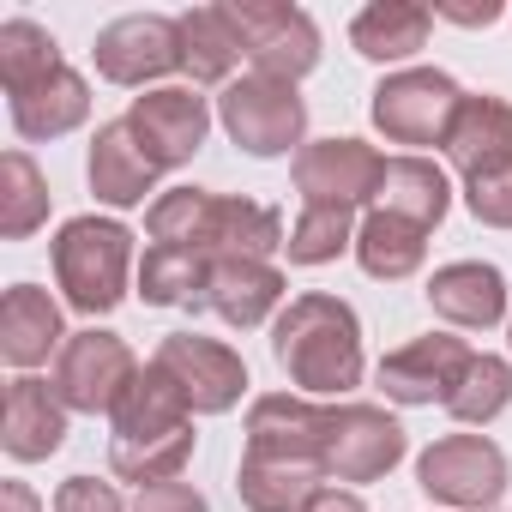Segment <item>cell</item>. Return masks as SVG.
Here are the masks:
<instances>
[{
	"label": "cell",
	"instance_id": "obj_10",
	"mask_svg": "<svg viewBox=\"0 0 512 512\" xmlns=\"http://www.w3.org/2000/svg\"><path fill=\"white\" fill-rule=\"evenodd\" d=\"M151 362L187 392V404H193L199 416H223V410H235L241 392H247V368H241V356H235L229 344H217V338H199V332H175V338H163Z\"/></svg>",
	"mask_w": 512,
	"mask_h": 512
},
{
	"label": "cell",
	"instance_id": "obj_28",
	"mask_svg": "<svg viewBox=\"0 0 512 512\" xmlns=\"http://www.w3.org/2000/svg\"><path fill=\"white\" fill-rule=\"evenodd\" d=\"M422 253H428V229L404 223V217H386V211H368L362 229H356V260L368 278L380 284H398L422 266Z\"/></svg>",
	"mask_w": 512,
	"mask_h": 512
},
{
	"label": "cell",
	"instance_id": "obj_29",
	"mask_svg": "<svg viewBox=\"0 0 512 512\" xmlns=\"http://www.w3.org/2000/svg\"><path fill=\"white\" fill-rule=\"evenodd\" d=\"M145 229H151V241H163V247H187V253H205V260H211L217 193H205V187H169V193L151 199Z\"/></svg>",
	"mask_w": 512,
	"mask_h": 512
},
{
	"label": "cell",
	"instance_id": "obj_38",
	"mask_svg": "<svg viewBox=\"0 0 512 512\" xmlns=\"http://www.w3.org/2000/svg\"><path fill=\"white\" fill-rule=\"evenodd\" d=\"M302 512H368V506H362V500H356L350 488H320V494H314V500H308Z\"/></svg>",
	"mask_w": 512,
	"mask_h": 512
},
{
	"label": "cell",
	"instance_id": "obj_39",
	"mask_svg": "<svg viewBox=\"0 0 512 512\" xmlns=\"http://www.w3.org/2000/svg\"><path fill=\"white\" fill-rule=\"evenodd\" d=\"M0 512H43L25 482H0Z\"/></svg>",
	"mask_w": 512,
	"mask_h": 512
},
{
	"label": "cell",
	"instance_id": "obj_33",
	"mask_svg": "<svg viewBox=\"0 0 512 512\" xmlns=\"http://www.w3.org/2000/svg\"><path fill=\"white\" fill-rule=\"evenodd\" d=\"M506 404H512V362H500V356H476V362L464 368L458 392L446 398V410H452L458 422H470V428L494 422Z\"/></svg>",
	"mask_w": 512,
	"mask_h": 512
},
{
	"label": "cell",
	"instance_id": "obj_5",
	"mask_svg": "<svg viewBox=\"0 0 512 512\" xmlns=\"http://www.w3.org/2000/svg\"><path fill=\"white\" fill-rule=\"evenodd\" d=\"M458 109H464V91L434 67H404L374 85V127L392 145H446Z\"/></svg>",
	"mask_w": 512,
	"mask_h": 512
},
{
	"label": "cell",
	"instance_id": "obj_15",
	"mask_svg": "<svg viewBox=\"0 0 512 512\" xmlns=\"http://www.w3.org/2000/svg\"><path fill=\"white\" fill-rule=\"evenodd\" d=\"M326 422H332V410H320L314 398L266 392V398H253V410H247V452L326 464Z\"/></svg>",
	"mask_w": 512,
	"mask_h": 512
},
{
	"label": "cell",
	"instance_id": "obj_21",
	"mask_svg": "<svg viewBox=\"0 0 512 512\" xmlns=\"http://www.w3.org/2000/svg\"><path fill=\"white\" fill-rule=\"evenodd\" d=\"M320 488H326V464H308V458L247 452L241 470H235V494H241L247 512H302Z\"/></svg>",
	"mask_w": 512,
	"mask_h": 512
},
{
	"label": "cell",
	"instance_id": "obj_25",
	"mask_svg": "<svg viewBox=\"0 0 512 512\" xmlns=\"http://www.w3.org/2000/svg\"><path fill=\"white\" fill-rule=\"evenodd\" d=\"M428 31H434V13L416 7V0H374V7L356 13L350 43L368 61H410L428 43Z\"/></svg>",
	"mask_w": 512,
	"mask_h": 512
},
{
	"label": "cell",
	"instance_id": "obj_2",
	"mask_svg": "<svg viewBox=\"0 0 512 512\" xmlns=\"http://www.w3.org/2000/svg\"><path fill=\"white\" fill-rule=\"evenodd\" d=\"M272 356L302 392H350L362 386V320L338 296H296L272 326Z\"/></svg>",
	"mask_w": 512,
	"mask_h": 512
},
{
	"label": "cell",
	"instance_id": "obj_32",
	"mask_svg": "<svg viewBox=\"0 0 512 512\" xmlns=\"http://www.w3.org/2000/svg\"><path fill=\"white\" fill-rule=\"evenodd\" d=\"M356 205H308L302 217H296V229H290V241H284V253L296 266H326V260H338L344 247H356Z\"/></svg>",
	"mask_w": 512,
	"mask_h": 512
},
{
	"label": "cell",
	"instance_id": "obj_18",
	"mask_svg": "<svg viewBox=\"0 0 512 512\" xmlns=\"http://www.w3.org/2000/svg\"><path fill=\"white\" fill-rule=\"evenodd\" d=\"M278 302H284V272H278L272 260H217V266H211L205 308H211L223 326L253 332Z\"/></svg>",
	"mask_w": 512,
	"mask_h": 512
},
{
	"label": "cell",
	"instance_id": "obj_26",
	"mask_svg": "<svg viewBox=\"0 0 512 512\" xmlns=\"http://www.w3.org/2000/svg\"><path fill=\"white\" fill-rule=\"evenodd\" d=\"M241 31L229 19V7H193L181 13V67L193 73V85H223L241 61Z\"/></svg>",
	"mask_w": 512,
	"mask_h": 512
},
{
	"label": "cell",
	"instance_id": "obj_22",
	"mask_svg": "<svg viewBox=\"0 0 512 512\" xmlns=\"http://www.w3.org/2000/svg\"><path fill=\"white\" fill-rule=\"evenodd\" d=\"M49 350H67L61 308L49 302V290L13 284L7 302H0V356L13 368H37V362H49Z\"/></svg>",
	"mask_w": 512,
	"mask_h": 512
},
{
	"label": "cell",
	"instance_id": "obj_27",
	"mask_svg": "<svg viewBox=\"0 0 512 512\" xmlns=\"http://www.w3.org/2000/svg\"><path fill=\"white\" fill-rule=\"evenodd\" d=\"M211 266H217V260H205V253L151 241V247H145V266H139V296H145L151 308H205Z\"/></svg>",
	"mask_w": 512,
	"mask_h": 512
},
{
	"label": "cell",
	"instance_id": "obj_14",
	"mask_svg": "<svg viewBox=\"0 0 512 512\" xmlns=\"http://www.w3.org/2000/svg\"><path fill=\"white\" fill-rule=\"evenodd\" d=\"M386 157L362 139H320L296 157V193L308 205H362L380 187Z\"/></svg>",
	"mask_w": 512,
	"mask_h": 512
},
{
	"label": "cell",
	"instance_id": "obj_7",
	"mask_svg": "<svg viewBox=\"0 0 512 512\" xmlns=\"http://www.w3.org/2000/svg\"><path fill=\"white\" fill-rule=\"evenodd\" d=\"M229 19L241 31V49H247L253 73L296 85L302 73L320 67V31L302 7H284V0H241V7H229Z\"/></svg>",
	"mask_w": 512,
	"mask_h": 512
},
{
	"label": "cell",
	"instance_id": "obj_24",
	"mask_svg": "<svg viewBox=\"0 0 512 512\" xmlns=\"http://www.w3.org/2000/svg\"><path fill=\"white\" fill-rule=\"evenodd\" d=\"M85 115H91V85H85L73 67H55L49 79L13 91V127H19L25 139H61V133H73Z\"/></svg>",
	"mask_w": 512,
	"mask_h": 512
},
{
	"label": "cell",
	"instance_id": "obj_8",
	"mask_svg": "<svg viewBox=\"0 0 512 512\" xmlns=\"http://www.w3.org/2000/svg\"><path fill=\"white\" fill-rule=\"evenodd\" d=\"M133 380H139V362H133V350L115 338V332H73L67 338V350H61V362H55V398L67 404V410H85V416H97V410H121V398L133 392Z\"/></svg>",
	"mask_w": 512,
	"mask_h": 512
},
{
	"label": "cell",
	"instance_id": "obj_6",
	"mask_svg": "<svg viewBox=\"0 0 512 512\" xmlns=\"http://www.w3.org/2000/svg\"><path fill=\"white\" fill-rule=\"evenodd\" d=\"M416 482H422L428 500L488 512L506 494V452L488 434H446L416 458Z\"/></svg>",
	"mask_w": 512,
	"mask_h": 512
},
{
	"label": "cell",
	"instance_id": "obj_31",
	"mask_svg": "<svg viewBox=\"0 0 512 512\" xmlns=\"http://www.w3.org/2000/svg\"><path fill=\"white\" fill-rule=\"evenodd\" d=\"M55 67H67V61H61L55 37L37 19H7L0 25V85H7V97L37 85V79H49Z\"/></svg>",
	"mask_w": 512,
	"mask_h": 512
},
{
	"label": "cell",
	"instance_id": "obj_13",
	"mask_svg": "<svg viewBox=\"0 0 512 512\" xmlns=\"http://www.w3.org/2000/svg\"><path fill=\"white\" fill-rule=\"evenodd\" d=\"M476 356L464 350V338H452V332H428V338H416V344H404V350H392L386 362H380V392L392 398V404H446L452 392H458V380H464V368H470Z\"/></svg>",
	"mask_w": 512,
	"mask_h": 512
},
{
	"label": "cell",
	"instance_id": "obj_4",
	"mask_svg": "<svg viewBox=\"0 0 512 512\" xmlns=\"http://www.w3.org/2000/svg\"><path fill=\"white\" fill-rule=\"evenodd\" d=\"M217 115H223V133L247 157H284L308 133V103L296 97V85L266 79V73L229 79V91L217 97Z\"/></svg>",
	"mask_w": 512,
	"mask_h": 512
},
{
	"label": "cell",
	"instance_id": "obj_11",
	"mask_svg": "<svg viewBox=\"0 0 512 512\" xmlns=\"http://www.w3.org/2000/svg\"><path fill=\"white\" fill-rule=\"evenodd\" d=\"M404 458V428L380 404H338L326 422V476L374 482Z\"/></svg>",
	"mask_w": 512,
	"mask_h": 512
},
{
	"label": "cell",
	"instance_id": "obj_9",
	"mask_svg": "<svg viewBox=\"0 0 512 512\" xmlns=\"http://www.w3.org/2000/svg\"><path fill=\"white\" fill-rule=\"evenodd\" d=\"M97 73L109 85H151L163 73L181 67V19H163V13H127L115 25L97 31V49H91Z\"/></svg>",
	"mask_w": 512,
	"mask_h": 512
},
{
	"label": "cell",
	"instance_id": "obj_35",
	"mask_svg": "<svg viewBox=\"0 0 512 512\" xmlns=\"http://www.w3.org/2000/svg\"><path fill=\"white\" fill-rule=\"evenodd\" d=\"M55 512H127V506H121V494H115L109 482H97V476H73V482H61Z\"/></svg>",
	"mask_w": 512,
	"mask_h": 512
},
{
	"label": "cell",
	"instance_id": "obj_36",
	"mask_svg": "<svg viewBox=\"0 0 512 512\" xmlns=\"http://www.w3.org/2000/svg\"><path fill=\"white\" fill-rule=\"evenodd\" d=\"M133 512H211V506L193 482H157V488H139Z\"/></svg>",
	"mask_w": 512,
	"mask_h": 512
},
{
	"label": "cell",
	"instance_id": "obj_3",
	"mask_svg": "<svg viewBox=\"0 0 512 512\" xmlns=\"http://www.w3.org/2000/svg\"><path fill=\"white\" fill-rule=\"evenodd\" d=\"M133 272V229L115 217H73L55 235V278L79 314H109L127 296Z\"/></svg>",
	"mask_w": 512,
	"mask_h": 512
},
{
	"label": "cell",
	"instance_id": "obj_20",
	"mask_svg": "<svg viewBox=\"0 0 512 512\" xmlns=\"http://www.w3.org/2000/svg\"><path fill=\"white\" fill-rule=\"evenodd\" d=\"M428 302H434L440 320H452L464 332H488L506 314V278H500V266L458 260V266H440L428 278Z\"/></svg>",
	"mask_w": 512,
	"mask_h": 512
},
{
	"label": "cell",
	"instance_id": "obj_12",
	"mask_svg": "<svg viewBox=\"0 0 512 512\" xmlns=\"http://www.w3.org/2000/svg\"><path fill=\"white\" fill-rule=\"evenodd\" d=\"M127 127H133V139L145 145V157H151L157 169H181L187 157H199V145H205V133H211V109H205L199 91L169 85V91L133 97Z\"/></svg>",
	"mask_w": 512,
	"mask_h": 512
},
{
	"label": "cell",
	"instance_id": "obj_16",
	"mask_svg": "<svg viewBox=\"0 0 512 512\" xmlns=\"http://www.w3.org/2000/svg\"><path fill=\"white\" fill-rule=\"evenodd\" d=\"M67 440V404L55 398L49 380H13L7 404H0V446H7L19 464H37L49 452H61Z\"/></svg>",
	"mask_w": 512,
	"mask_h": 512
},
{
	"label": "cell",
	"instance_id": "obj_23",
	"mask_svg": "<svg viewBox=\"0 0 512 512\" xmlns=\"http://www.w3.org/2000/svg\"><path fill=\"white\" fill-rule=\"evenodd\" d=\"M452 205V187H446V169L428 163V157H392L380 169V187H374V211L386 217H404L416 229H434Z\"/></svg>",
	"mask_w": 512,
	"mask_h": 512
},
{
	"label": "cell",
	"instance_id": "obj_34",
	"mask_svg": "<svg viewBox=\"0 0 512 512\" xmlns=\"http://www.w3.org/2000/svg\"><path fill=\"white\" fill-rule=\"evenodd\" d=\"M464 205H470L476 223H488V229H512V163L494 169V175H482V181H464Z\"/></svg>",
	"mask_w": 512,
	"mask_h": 512
},
{
	"label": "cell",
	"instance_id": "obj_30",
	"mask_svg": "<svg viewBox=\"0 0 512 512\" xmlns=\"http://www.w3.org/2000/svg\"><path fill=\"white\" fill-rule=\"evenodd\" d=\"M43 217H49V181H43V169L25 151H7V157H0V235L25 241Z\"/></svg>",
	"mask_w": 512,
	"mask_h": 512
},
{
	"label": "cell",
	"instance_id": "obj_19",
	"mask_svg": "<svg viewBox=\"0 0 512 512\" xmlns=\"http://www.w3.org/2000/svg\"><path fill=\"white\" fill-rule=\"evenodd\" d=\"M157 187V163L145 157V145L133 139L127 121H103L91 139V193L115 211L145 205V193Z\"/></svg>",
	"mask_w": 512,
	"mask_h": 512
},
{
	"label": "cell",
	"instance_id": "obj_1",
	"mask_svg": "<svg viewBox=\"0 0 512 512\" xmlns=\"http://www.w3.org/2000/svg\"><path fill=\"white\" fill-rule=\"evenodd\" d=\"M187 458H193V404L157 362H145L133 392L115 410L109 464L121 482L157 488V482H181Z\"/></svg>",
	"mask_w": 512,
	"mask_h": 512
},
{
	"label": "cell",
	"instance_id": "obj_17",
	"mask_svg": "<svg viewBox=\"0 0 512 512\" xmlns=\"http://www.w3.org/2000/svg\"><path fill=\"white\" fill-rule=\"evenodd\" d=\"M446 157L464 181H482L494 169L512 163V103L506 97H464L458 121H452V139H446Z\"/></svg>",
	"mask_w": 512,
	"mask_h": 512
},
{
	"label": "cell",
	"instance_id": "obj_37",
	"mask_svg": "<svg viewBox=\"0 0 512 512\" xmlns=\"http://www.w3.org/2000/svg\"><path fill=\"white\" fill-rule=\"evenodd\" d=\"M434 19H452V25H494V19H500V0H482V7H434Z\"/></svg>",
	"mask_w": 512,
	"mask_h": 512
}]
</instances>
